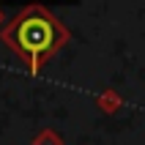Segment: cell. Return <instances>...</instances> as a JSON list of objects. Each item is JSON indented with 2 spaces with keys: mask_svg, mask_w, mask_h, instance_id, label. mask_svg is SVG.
Returning <instances> with one entry per match:
<instances>
[{
  "mask_svg": "<svg viewBox=\"0 0 145 145\" xmlns=\"http://www.w3.org/2000/svg\"><path fill=\"white\" fill-rule=\"evenodd\" d=\"M0 36L36 71L60 44V25L41 6H27L3 27Z\"/></svg>",
  "mask_w": 145,
  "mask_h": 145,
  "instance_id": "cell-1",
  "label": "cell"
}]
</instances>
